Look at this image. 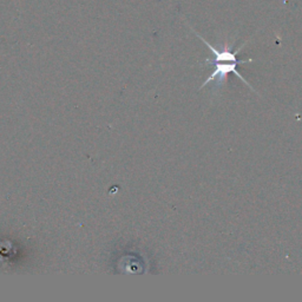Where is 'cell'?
Returning <instances> with one entry per match:
<instances>
[{
	"mask_svg": "<svg viewBox=\"0 0 302 302\" xmlns=\"http://www.w3.org/2000/svg\"><path fill=\"white\" fill-rule=\"evenodd\" d=\"M195 34L200 38L202 42L206 44V45L208 46V49L210 50V52L213 53L214 55V59H207L206 61V64H209V65H214L215 66V70H214L212 74H210L209 77L207 78L206 80L203 81L202 85L200 86V90H202L203 87H206L208 84L210 83H214L215 85H214V90H217L220 89V87L222 86L223 83H225L226 77H228L229 74H232L235 75L236 77L238 78V79H241L243 83L247 85L248 87H250V90L254 89L251 87V85L248 83L247 80L244 79L243 77H242V75L240 74V72L237 71V65L240 64H245V63H251L253 62V59H245V61H240V59H237V53L241 51L242 47H243L245 44H243L241 47H238L236 51H232V50L229 47L228 45H223L221 49H217V47H215L214 45H212L210 43H208L206 39L202 36H200L197 32H195Z\"/></svg>",
	"mask_w": 302,
	"mask_h": 302,
	"instance_id": "obj_1",
	"label": "cell"
}]
</instances>
